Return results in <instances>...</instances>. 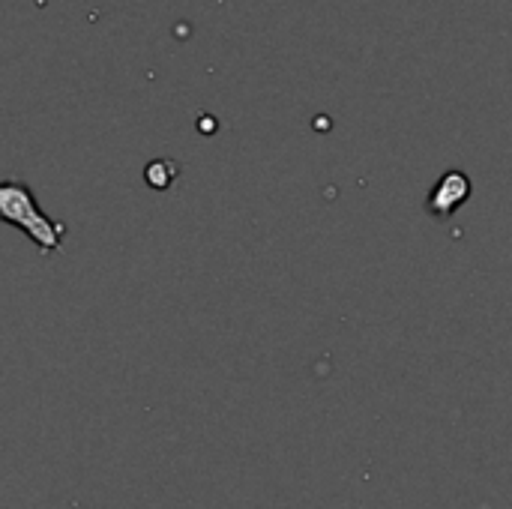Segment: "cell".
Instances as JSON below:
<instances>
[{"mask_svg": "<svg viewBox=\"0 0 512 509\" xmlns=\"http://www.w3.org/2000/svg\"><path fill=\"white\" fill-rule=\"evenodd\" d=\"M471 192H474L471 177H468L465 171L453 168V171H447V174L432 186L429 201H426V210H429L435 219L444 222V219H450L456 210H462V207L468 204Z\"/></svg>", "mask_w": 512, "mask_h": 509, "instance_id": "7a4b0ae2", "label": "cell"}, {"mask_svg": "<svg viewBox=\"0 0 512 509\" xmlns=\"http://www.w3.org/2000/svg\"><path fill=\"white\" fill-rule=\"evenodd\" d=\"M0 219L12 228H18L24 237L36 243L39 252H60L66 225L54 222L33 198L30 186L21 180H6L0 183Z\"/></svg>", "mask_w": 512, "mask_h": 509, "instance_id": "6da1fadb", "label": "cell"}, {"mask_svg": "<svg viewBox=\"0 0 512 509\" xmlns=\"http://www.w3.org/2000/svg\"><path fill=\"white\" fill-rule=\"evenodd\" d=\"M177 174H180V168H177V162H171V159H153V162L144 168V180H147V186L156 189V192L168 189V186L177 180Z\"/></svg>", "mask_w": 512, "mask_h": 509, "instance_id": "3957f363", "label": "cell"}]
</instances>
